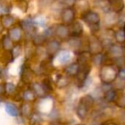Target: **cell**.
<instances>
[{
  "label": "cell",
  "mask_w": 125,
  "mask_h": 125,
  "mask_svg": "<svg viewBox=\"0 0 125 125\" xmlns=\"http://www.w3.org/2000/svg\"><path fill=\"white\" fill-rule=\"evenodd\" d=\"M33 92L34 93V94H36L37 95H39V96H44L45 94H46V93H45V91L44 90L42 85H40V84H38V83L33 84Z\"/></svg>",
  "instance_id": "15"
},
{
  "label": "cell",
  "mask_w": 125,
  "mask_h": 125,
  "mask_svg": "<svg viewBox=\"0 0 125 125\" xmlns=\"http://www.w3.org/2000/svg\"><path fill=\"white\" fill-rule=\"evenodd\" d=\"M52 2V0H39V4L41 7H46V6L50 5Z\"/></svg>",
  "instance_id": "25"
},
{
  "label": "cell",
  "mask_w": 125,
  "mask_h": 125,
  "mask_svg": "<svg viewBox=\"0 0 125 125\" xmlns=\"http://www.w3.org/2000/svg\"><path fill=\"white\" fill-rule=\"evenodd\" d=\"M76 3V0H63V4L67 5V7H72Z\"/></svg>",
  "instance_id": "26"
},
{
  "label": "cell",
  "mask_w": 125,
  "mask_h": 125,
  "mask_svg": "<svg viewBox=\"0 0 125 125\" xmlns=\"http://www.w3.org/2000/svg\"><path fill=\"white\" fill-rule=\"evenodd\" d=\"M118 75L121 77L122 79H125V69L124 70H122L118 72Z\"/></svg>",
  "instance_id": "27"
},
{
  "label": "cell",
  "mask_w": 125,
  "mask_h": 125,
  "mask_svg": "<svg viewBox=\"0 0 125 125\" xmlns=\"http://www.w3.org/2000/svg\"><path fill=\"white\" fill-rule=\"evenodd\" d=\"M93 104H94V99L89 95L84 96L80 99L76 109V114L79 116V118H81L82 120L85 119Z\"/></svg>",
  "instance_id": "1"
},
{
  "label": "cell",
  "mask_w": 125,
  "mask_h": 125,
  "mask_svg": "<svg viewBox=\"0 0 125 125\" xmlns=\"http://www.w3.org/2000/svg\"><path fill=\"white\" fill-rule=\"evenodd\" d=\"M2 29H3V27L1 26V24H0V32L2 31Z\"/></svg>",
  "instance_id": "31"
},
{
  "label": "cell",
  "mask_w": 125,
  "mask_h": 125,
  "mask_svg": "<svg viewBox=\"0 0 125 125\" xmlns=\"http://www.w3.org/2000/svg\"><path fill=\"white\" fill-rule=\"evenodd\" d=\"M42 87H43L44 90L45 91V93H50L52 91V86L50 79H45L42 82Z\"/></svg>",
  "instance_id": "17"
},
{
  "label": "cell",
  "mask_w": 125,
  "mask_h": 125,
  "mask_svg": "<svg viewBox=\"0 0 125 125\" xmlns=\"http://www.w3.org/2000/svg\"><path fill=\"white\" fill-rule=\"evenodd\" d=\"M70 55L68 52H62V53L60 54L59 61H60L62 63H66V62H68V61H70Z\"/></svg>",
  "instance_id": "18"
},
{
  "label": "cell",
  "mask_w": 125,
  "mask_h": 125,
  "mask_svg": "<svg viewBox=\"0 0 125 125\" xmlns=\"http://www.w3.org/2000/svg\"><path fill=\"white\" fill-rule=\"evenodd\" d=\"M4 91H5V87H4V86H3L2 84H0V95L4 94Z\"/></svg>",
  "instance_id": "28"
},
{
  "label": "cell",
  "mask_w": 125,
  "mask_h": 125,
  "mask_svg": "<svg viewBox=\"0 0 125 125\" xmlns=\"http://www.w3.org/2000/svg\"><path fill=\"white\" fill-rule=\"evenodd\" d=\"M102 125H116L115 123H113V122H105V123H104Z\"/></svg>",
  "instance_id": "29"
},
{
  "label": "cell",
  "mask_w": 125,
  "mask_h": 125,
  "mask_svg": "<svg viewBox=\"0 0 125 125\" xmlns=\"http://www.w3.org/2000/svg\"><path fill=\"white\" fill-rule=\"evenodd\" d=\"M116 38L118 41L120 42H123L125 40V34H124V32L123 30H121V31H118L117 33H116Z\"/></svg>",
  "instance_id": "21"
},
{
  "label": "cell",
  "mask_w": 125,
  "mask_h": 125,
  "mask_svg": "<svg viewBox=\"0 0 125 125\" xmlns=\"http://www.w3.org/2000/svg\"><path fill=\"white\" fill-rule=\"evenodd\" d=\"M82 19L87 23L92 31H97L99 27L100 17L97 12L93 10H87L82 16Z\"/></svg>",
  "instance_id": "2"
},
{
  "label": "cell",
  "mask_w": 125,
  "mask_h": 125,
  "mask_svg": "<svg viewBox=\"0 0 125 125\" xmlns=\"http://www.w3.org/2000/svg\"><path fill=\"white\" fill-rule=\"evenodd\" d=\"M1 21H2L3 26L5 27V28H9L15 21V18L10 15H4L1 18Z\"/></svg>",
  "instance_id": "13"
},
{
  "label": "cell",
  "mask_w": 125,
  "mask_h": 125,
  "mask_svg": "<svg viewBox=\"0 0 125 125\" xmlns=\"http://www.w3.org/2000/svg\"><path fill=\"white\" fill-rule=\"evenodd\" d=\"M55 34L60 39H66L70 34L69 28L65 24H60L55 28Z\"/></svg>",
  "instance_id": "9"
},
{
  "label": "cell",
  "mask_w": 125,
  "mask_h": 125,
  "mask_svg": "<svg viewBox=\"0 0 125 125\" xmlns=\"http://www.w3.org/2000/svg\"><path fill=\"white\" fill-rule=\"evenodd\" d=\"M54 33H55V29L53 28H49L48 29L45 30V32L44 33V35L46 38H49V37H52Z\"/></svg>",
  "instance_id": "24"
},
{
  "label": "cell",
  "mask_w": 125,
  "mask_h": 125,
  "mask_svg": "<svg viewBox=\"0 0 125 125\" xmlns=\"http://www.w3.org/2000/svg\"><path fill=\"white\" fill-rule=\"evenodd\" d=\"M21 48H20L19 45H16V46L13 47L12 48V57H17L19 56L20 52H21Z\"/></svg>",
  "instance_id": "23"
},
{
  "label": "cell",
  "mask_w": 125,
  "mask_h": 125,
  "mask_svg": "<svg viewBox=\"0 0 125 125\" xmlns=\"http://www.w3.org/2000/svg\"><path fill=\"white\" fill-rule=\"evenodd\" d=\"M50 125H62L61 123H52V124H50Z\"/></svg>",
  "instance_id": "30"
},
{
  "label": "cell",
  "mask_w": 125,
  "mask_h": 125,
  "mask_svg": "<svg viewBox=\"0 0 125 125\" xmlns=\"http://www.w3.org/2000/svg\"><path fill=\"white\" fill-rule=\"evenodd\" d=\"M79 70H80V65L78 63H71L65 69V72L70 76H76Z\"/></svg>",
  "instance_id": "10"
},
{
  "label": "cell",
  "mask_w": 125,
  "mask_h": 125,
  "mask_svg": "<svg viewBox=\"0 0 125 125\" xmlns=\"http://www.w3.org/2000/svg\"><path fill=\"white\" fill-rule=\"evenodd\" d=\"M5 111L10 116H16L19 115V110L16 105H14L11 103H6L5 104Z\"/></svg>",
  "instance_id": "12"
},
{
  "label": "cell",
  "mask_w": 125,
  "mask_h": 125,
  "mask_svg": "<svg viewBox=\"0 0 125 125\" xmlns=\"http://www.w3.org/2000/svg\"><path fill=\"white\" fill-rule=\"evenodd\" d=\"M3 45H4V48L5 49L6 51H9L13 48L12 40L10 38V36L4 37V39H3Z\"/></svg>",
  "instance_id": "16"
},
{
  "label": "cell",
  "mask_w": 125,
  "mask_h": 125,
  "mask_svg": "<svg viewBox=\"0 0 125 125\" xmlns=\"http://www.w3.org/2000/svg\"><path fill=\"white\" fill-rule=\"evenodd\" d=\"M107 2L108 5L115 13L121 12L124 9V1L123 0H107Z\"/></svg>",
  "instance_id": "7"
},
{
  "label": "cell",
  "mask_w": 125,
  "mask_h": 125,
  "mask_svg": "<svg viewBox=\"0 0 125 125\" xmlns=\"http://www.w3.org/2000/svg\"><path fill=\"white\" fill-rule=\"evenodd\" d=\"M116 70H115V68L113 66H104V68L101 70V80L103 82L109 83V82H112L115 79V77L116 76Z\"/></svg>",
  "instance_id": "3"
},
{
  "label": "cell",
  "mask_w": 125,
  "mask_h": 125,
  "mask_svg": "<svg viewBox=\"0 0 125 125\" xmlns=\"http://www.w3.org/2000/svg\"><path fill=\"white\" fill-rule=\"evenodd\" d=\"M21 25L22 29L24 30L28 34H33V31H34V29H35L34 21H32L31 19L23 20V21H21Z\"/></svg>",
  "instance_id": "8"
},
{
  "label": "cell",
  "mask_w": 125,
  "mask_h": 125,
  "mask_svg": "<svg viewBox=\"0 0 125 125\" xmlns=\"http://www.w3.org/2000/svg\"><path fill=\"white\" fill-rule=\"evenodd\" d=\"M61 19L63 24H71L75 20V10L71 7H66L61 11Z\"/></svg>",
  "instance_id": "4"
},
{
  "label": "cell",
  "mask_w": 125,
  "mask_h": 125,
  "mask_svg": "<svg viewBox=\"0 0 125 125\" xmlns=\"http://www.w3.org/2000/svg\"><path fill=\"white\" fill-rule=\"evenodd\" d=\"M69 31H70V34L71 35V37H78L79 38L83 32V28L79 21H73L70 24Z\"/></svg>",
  "instance_id": "5"
},
{
  "label": "cell",
  "mask_w": 125,
  "mask_h": 125,
  "mask_svg": "<svg viewBox=\"0 0 125 125\" xmlns=\"http://www.w3.org/2000/svg\"><path fill=\"white\" fill-rule=\"evenodd\" d=\"M5 91L9 94H11L13 93V91L15 90V85L13 83H10V82H8V83L5 84Z\"/></svg>",
  "instance_id": "22"
},
{
  "label": "cell",
  "mask_w": 125,
  "mask_h": 125,
  "mask_svg": "<svg viewBox=\"0 0 125 125\" xmlns=\"http://www.w3.org/2000/svg\"><path fill=\"white\" fill-rule=\"evenodd\" d=\"M114 97H115V92L112 90L107 91L105 94V96H104V98H105V99L107 101H112Z\"/></svg>",
  "instance_id": "20"
},
{
  "label": "cell",
  "mask_w": 125,
  "mask_h": 125,
  "mask_svg": "<svg viewBox=\"0 0 125 125\" xmlns=\"http://www.w3.org/2000/svg\"><path fill=\"white\" fill-rule=\"evenodd\" d=\"M23 98L27 100H33L34 99V93L32 91H26L23 94Z\"/></svg>",
  "instance_id": "19"
},
{
  "label": "cell",
  "mask_w": 125,
  "mask_h": 125,
  "mask_svg": "<svg viewBox=\"0 0 125 125\" xmlns=\"http://www.w3.org/2000/svg\"><path fill=\"white\" fill-rule=\"evenodd\" d=\"M59 49H60V43H59V41H57V40H52L47 43L46 52H47V54H48L50 57H52V56L55 55L59 51Z\"/></svg>",
  "instance_id": "6"
},
{
  "label": "cell",
  "mask_w": 125,
  "mask_h": 125,
  "mask_svg": "<svg viewBox=\"0 0 125 125\" xmlns=\"http://www.w3.org/2000/svg\"><path fill=\"white\" fill-rule=\"evenodd\" d=\"M45 40H46V37L44 34H36L33 36V42L35 45H43Z\"/></svg>",
  "instance_id": "14"
},
{
  "label": "cell",
  "mask_w": 125,
  "mask_h": 125,
  "mask_svg": "<svg viewBox=\"0 0 125 125\" xmlns=\"http://www.w3.org/2000/svg\"><path fill=\"white\" fill-rule=\"evenodd\" d=\"M9 36L14 41H18L21 38V29L20 28H14L10 30Z\"/></svg>",
  "instance_id": "11"
},
{
  "label": "cell",
  "mask_w": 125,
  "mask_h": 125,
  "mask_svg": "<svg viewBox=\"0 0 125 125\" xmlns=\"http://www.w3.org/2000/svg\"><path fill=\"white\" fill-rule=\"evenodd\" d=\"M123 32H124V34H125V24H124V27H123Z\"/></svg>",
  "instance_id": "32"
}]
</instances>
